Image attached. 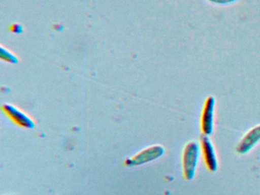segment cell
Here are the masks:
<instances>
[{
  "label": "cell",
  "instance_id": "cell-1",
  "mask_svg": "<svg viewBox=\"0 0 260 195\" xmlns=\"http://www.w3.org/2000/svg\"><path fill=\"white\" fill-rule=\"evenodd\" d=\"M201 153V146L198 142L190 141L185 145L182 153V170L187 181L194 178Z\"/></svg>",
  "mask_w": 260,
  "mask_h": 195
},
{
  "label": "cell",
  "instance_id": "cell-2",
  "mask_svg": "<svg viewBox=\"0 0 260 195\" xmlns=\"http://www.w3.org/2000/svg\"><path fill=\"white\" fill-rule=\"evenodd\" d=\"M165 149L160 145H154L143 149L125 161V166H137L154 161L164 155Z\"/></svg>",
  "mask_w": 260,
  "mask_h": 195
},
{
  "label": "cell",
  "instance_id": "cell-3",
  "mask_svg": "<svg viewBox=\"0 0 260 195\" xmlns=\"http://www.w3.org/2000/svg\"><path fill=\"white\" fill-rule=\"evenodd\" d=\"M215 99L213 96L207 98L204 103L201 117V129L203 135L212 134L214 128V109H215Z\"/></svg>",
  "mask_w": 260,
  "mask_h": 195
},
{
  "label": "cell",
  "instance_id": "cell-4",
  "mask_svg": "<svg viewBox=\"0 0 260 195\" xmlns=\"http://www.w3.org/2000/svg\"><path fill=\"white\" fill-rule=\"evenodd\" d=\"M201 152L207 169L211 172H216L218 169V159L215 148L209 137L203 135L200 141Z\"/></svg>",
  "mask_w": 260,
  "mask_h": 195
},
{
  "label": "cell",
  "instance_id": "cell-5",
  "mask_svg": "<svg viewBox=\"0 0 260 195\" xmlns=\"http://www.w3.org/2000/svg\"><path fill=\"white\" fill-rule=\"evenodd\" d=\"M4 114L18 126L30 129L34 126V122L23 111L13 105L5 104L2 106Z\"/></svg>",
  "mask_w": 260,
  "mask_h": 195
},
{
  "label": "cell",
  "instance_id": "cell-6",
  "mask_svg": "<svg viewBox=\"0 0 260 195\" xmlns=\"http://www.w3.org/2000/svg\"><path fill=\"white\" fill-rule=\"evenodd\" d=\"M260 142V124L252 127L241 139L237 146L239 154L247 153Z\"/></svg>",
  "mask_w": 260,
  "mask_h": 195
},
{
  "label": "cell",
  "instance_id": "cell-7",
  "mask_svg": "<svg viewBox=\"0 0 260 195\" xmlns=\"http://www.w3.org/2000/svg\"><path fill=\"white\" fill-rule=\"evenodd\" d=\"M1 59L6 62H16V59L14 55L12 54L10 51L5 49L2 48L1 50Z\"/></svg>",
  "mask_w": 260,
  "mask_h": 195
},
{
  "label": "cell",
  "instance_id": "cell-8",
  "mask_svg": "<svg viewBox=\"0 0 260 195\" xmlns=\"http://www.w3.org/2000/svg\"><path fill=\"white\" fill-rule=\"evenodd\" d=\"M208 1L214 3V4L226 5L231 4V3L238 1V0H208Z\"/></svg>",
  "mask_w": 260,
  "mask_h": 195
}]
</instances>
